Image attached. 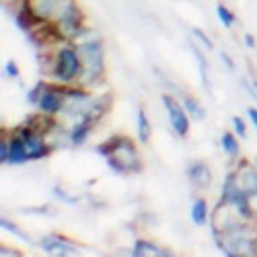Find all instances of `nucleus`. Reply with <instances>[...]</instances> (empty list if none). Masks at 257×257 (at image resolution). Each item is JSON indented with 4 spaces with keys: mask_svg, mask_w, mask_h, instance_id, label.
<instances>
[{
    "mask_svg": "<svg viewBox=\"0 0 257 257\" xmlns=\"http://www.w3.org/2000/svg\"><path fill=\"white\" fill-rule=\"evenodd\" d=\"M134 255H140V257H146V255H171V251L167 249H159L155 243L151 241H136L134 245Z\"/></svg>",
    "mask_w": 257,
    "mask_h": 257,
    "instance_id": "obj_9",
    "label": "nucleus"
},
{
    "mask_svg": "<svg viewBox=\"0 0 257 257\" xmlns=\"http://www.w3.org/2000/svg\"><path fill=\"white\" fill-rule=\"evenodd\" d=\"M0 161H3V165L9 163V140H7V132H3V142H0Z\"/></svg>",
    "mask_w": 257,
    "mask_h": 257,
    "instance_id": "obj_14",
    "label": "nucleus"
},
{
    "mask_svg": "<svg viewBox=\"0 0 257 257\" xmlns=\"http://www.w3.org/2000/svg\"><path fill=\"white\" fill-rule=\"evenodd\" d=\"M194 35L202 39V44H204V48H206V50H212V48H214V46H212V39H210L208 35H204L200 29H194Z\"/></svg>",
    "mask_w": 257,
    "mask_h": 257,
    "instance_id": "obj_16",
    "label": "nucleus"
},
{
    "mask_svg": "<svg viewBox=\"0 0 257 257\" xmlns=\"http://www.w3.org/2000/svg\"><path fill=\"white\" fill-rule=\"evenodd\" d=\"M255 167H257V159H255Z\"/></svg>",
    "mask_w": 257,
    "mask_h": 257,
    "instance_id": "obj_20",
    "label": "nucleus"
},
{
    "mask_svg": "<svg viewBox=\"0 0 257 257\" xmlns=\"http://www.w3.org/2000/svg\"><path fill=\"white\" fill-rule=\"evenodd\" d=\"M220 56H222V60H224V64H226V66H228L230 70H234V62H232V58H230V56H228L226 52H222Z\"/></svg>",
    "mask_w": 257,
    "mask_h": 257,
    "instance_id": "obj_18",
    "label": "nucleus"
},
{
    "mask_svg": "<svg viewBox=\"0 0 257 257\" xmlns=\"http://www.w3.org/2000/svg\"><path fill=\"white\" fill-rule=\"evenodd\" d=\"M187 175H189V181L194 183L196 187H200V189H204V187H208L212 183V171L202 161H194V163H191L187 167Z\"/></svg>",
    "mask_w": 257,
    "mask_h": 257,
    "instance_id": "obj_5",
    "label": "nucleus"
},
{
    "mask_svg": "<svg viewBox=\"0 0 257 257\" xmlns=\"http://www.w3.org/2000/svg\"><path fill=\"white\" fill-rule=\"evenodd\" d=\"M151 136H153L151 119H148L146 111L140 107V109H138V138H140L142 144H148V142H151Z\"/></svg>",
    "mask_w": 257,
    "mask_h": 257,
    "instance_id": "obj_8",
    "label": "nucleus"
},
{
    "mask_svg": "<svg viewBox=\"0 0 257 257\" xmlns=\"http://www.w3.org/2000/svg\"><path fill=\"white\" fill-rule=\"evenodd\" d=\"M52 80L60 84H80L84 64L78 48L64 44L52 56Z\"/></svg>",
    "mask_w": 257,
    "mask_h": 257,
    "instance_id": "obj_2",
    "label": "nucleus"
},
{
    "mask_svg": "<svg viewBox=\"0 0 257 257\" xmlns=\"http://www.w3.org/2000/svg\"><path fill=\"white\" fill-rule=\"evenodd\" d=\"M220 148L226 153L228 159H237L239 153H241V144H239V138L234 136L232 132H224L220 136Z\"/></svg>",
    "mask_w": 257,
    "mask_h": 257,
    "instance_id": "obj_7",
    "label": "nucleus"
},
{
    "mask_svg": "<svg viewBox=\"0 0 257 257\" xmlns=\"http://www.w3.org/2000/svg\"><path fill=\"white\" fill-rule=\"evenodd\" d=\"M163 105L167 109V115H169V121H171V127L173 132L179 136V138H185L189 134V113L185 111V107L181 101H177L173 95H163Z\"/></svg>",
    "mask_w": 257,
    "mask_h": 257,
    "instance_id": "obj_4",
    "label": "nucleus"
},
{
    "mask_svg": "<svg viewBox=\"0 0 257 257\" xmlns=\"http://www.w3.org/2000/svg\"><path fill=\"white\" fill-rule=\"evenodd\" d=\"M183 107H185V111L189 113V117H194V119H198V121H202L204 117H206V111H204V107H202V103L196 99V97H183Z\"/></svg>",
    "mask_w": 257,
    "mask_h": 257,
    "instance_id": "obj_10",
    "label": "nucleus"
},
{
    "mask_svg": "<svg viewBox=\"0 0 257 257\" xmlns=\"http://www.w3.org/2000/svg\"><path fill=\"white\" fill-rule=\"evenodd\" d=\"M3 228L5 230H11L13 234H15V237H19V239H23V241H29V237H27V234L23 232V230H19L13 222H7V218H3Z\"/></svg>",
    "mask_w": 257,
    "mask_h": 257,
    "instance_id": "obj_13",
    "label": "nucleus"
},
{
    "mask_svg": "<svg viewBox=\"0 0 257 257\" xmlns=\"http://www.w3.org/2000/svg\"><path fill=\"white\" fill-rule=\"evenodd\" d=\"M189 216H191V222H194L196 226H204V224L210 220L208 202H206L204 198H196V200H194V204H191Z\"/></svg>",
    "mask_w": 257,
    "mask_h": 257,
    "instance_id": "obj_6",
    "label": "nucleus"
},
{
    "mask_svg": "<svg viewBox=\"0 0 257 257\" xmlns=\"http://www.w3.org/2000/svg\"><path fill=\"white\" fill-rule=\"evenodd\" d=\"M78 52H80V58H82V64H84L82 78L84 80H97L103 74V68H105V64H103L105 56H103L101 41H87V44H80ZM82 78H80V84H82Z\"/></svg>",
    "mask_w": 257,
    "mask_h": 257,
    "instance_id": "obj_3",
    "label": "nucleus"
},
{
    "mask_svg": "<svg viewBox=\"0 0 257 257\" xmlns=\"http://www.w3.org/2000/svg\"><path fill=\"white\" fill-rule=\"evenodd\" d=\"M216 13H218V19H220V23L226 27V29H230L232 25H234V15L224 7V5H218L216 7Z\"/></svg>",
    "mask_w": 257,
    "mask_h": 257,
    "instance_id": "obj_11",
    "label": "nucleus"
},
{
    "mask_svg": "<svg viewBox=\"0 0 257 257\" xmlns=\"http://www.w3.org/2000/svg\"><path fill=\"white\" fill-rule=\"evenodd\" d=\"M232 125H234V134H237L241 140H245L247 138V125H245V121L239 115H234L232 117Z\"/></svg>",
    "mask_w": 257,
    "mask_h": 257,
    "instance_id": "obj_12",
    "label": "nucleus"
},
{
    "mask_svg": "<svg viewBox=\"0 0 257 257\" xmlns=\"http://www.w3.org/2000/svg\"><path fill=\"white\" fill-rule=\"evenodd\" d=\"M97 151L105 157V161L109 163V167L119 175L138 173V171L142 169L138 153H136V144L127 136H113L107 142H103Z\"/></svg>",
    "mask_w": 257,
    "mask_h": 257,
    "instance_id": "obj_1",
    "label": "nucleus"
},
{
    "mask_svg": "<svg viewBox=\"0 0 257 257\" xmlns=\"http://www.w3.org/2000/svg\"><path fill=\"white\" fill-rule=\"evenodd\" d=\"M5 72H7V76H9V78H19V68H17V64H15L13 60H11V62H7Z\"/></svg>",
    "mask_w": 257,
    "mask_h": 257,
    "instance_id": "obj_15",
    "label": "nucleus"
},
{
    "mask_svg": "<svg viewBox=\"0 0 257 257\" xmlns=\"http://www.w3.org/2000/svg\"><path fill=\"white\" fill-rule=\"evenodd\" d=\"M251 93H253V97H255V95H257V78H255V80H253V89H251Z\"/></svg>",
    "mask_w": 257,
    "mask_h": 257,
    "instance_id": "obj_19",
    "label": "nucleus"
},
{
    "mask_svg": "<svg viewBox=\"0 0 257 257\" xmlns=\"http://www.w3.org/2000/svg\"><path fill=\"white\" fill-rule=\"evenodd\" d=\"M247 115H249V119L253 121V125L257 127V109H255V107H249V109H247Z\"/></svg>",
    "mask_w": 257,
    "mask_h": 257,
    "instance_id": "obj_17",
    "label": "nucleus"
}]
</instances>
